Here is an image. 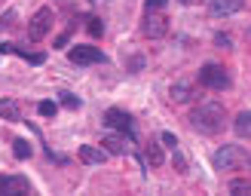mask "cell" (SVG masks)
Masks as SVG:
<instances>
[{
	"label": "cell",
	"mask_w": 251,
	"mask_h": 196,
	"mask_svg": "<svg viewBox=\"0 0 251 196\" xmlns=\"http://www.w3.org/2000/svg\"><path fill=\"white\" fill-rule=\"evenodd\" d=\"M196 80H199V86H205V89H215V92L230 89V74H227V68H224V65H215V61H208V65L199 68Z\"/></svg>",
	"instance_id": "3957f363"
},
{
	"label": "cell",
	"mask_w": 251,
	"mask_h": 196,
	"mask_svg": "<svg viewBox=\"0 0 251 196\" xmlns=\"http://www.w3.org/2000/svg\"><path fill=\"white\" fill-rule=\"evenodd\" d=\"M144 156H147V163H150V166H162V150H159V144L150 141V144L144 147Z\"/></svg>",
	"instance_id": "9a60e30c"
},
{
	"label": "cell",
	"mask_w": 251,
	"mask_h": 196,
	"mask_svg": "<svg viewBox=\"0 0 251 196\" xmlns=\"http://www.w3.org/2000/svg\"><path fill=\"white\" fill-rule=\"evenodd\" d=\"M58 101L65 104L68 110H77V107H80V98H77V95H71V92H58Z\"/></svg>",
	"instance_id": "ffe728a7"
},
{
	"label": "cell",
	"mask_w": 251,
	"mask_h": 196,
	"mask_svg": "<svg viewBox=\"0 0 251 196\" xmlns=\"http://www.w3.org/2000/svg\"><path fill=\"white\" fill-rule=\"evenodd\" d=\"M245 6V0H208V12L211 16H236Z\"/></svg>",
	"instance_id": "30bf717a"
},
{
	"label": "cell",
	"mask_w": 251,
	"mask_h": 196,
	"mask_svg": "<svg viewBox=\"0 0 251 196\" xmlns=\"http://www.w3.org/2000/svg\"><path fill=\"white\" fill-rule=\"evenodd\" d=\"M37 110H40V117H55L58 104L55 101H40V104H37Z\"/></svg>",
	"instance_id": "44dd1931"
},
{
	"label": "cell",
	"mask_w": 251,
	"mask_h": 196,
	"mask_svg": "<svg viewBox=\"0 0 251 196\" xmlns=\"http://www.w3.org/2000/svg\"><path fill=\"white\" fill-rule=\"evenodd\" d=\"M224 122H227V110H224L221 101H202L190 114V126L202 135H218L224 129Z\"/></svg>",
	"instance_id": "6da1fadb"
},
{
	"label": "cell",
	"mask_w": 251,
	"mask_h": 196,
	"mask_svg": "<svg viewBox=\"0 0 251 196\" xmlns=\"http://www.w3.org/2000/svg\"><path fill=\"white\" fill-rule=\"evenodd\" d=\"M86 22H89V24H86V31H89L92 37H101V34H104V22L98 19V16H89Z\"/></svg>",
	"instance_id": "d6986e66"
},
{
	"label": "cell",
	"mask_w": 251,
	"mask_h": 196,
	"mask_svg": "<svg viewBox=\"0 0 251 196\" xmlns=\"http://www.w3.org/2000/svg\"><path fill=\"white\" fill-rule=\"evenodd\" d=\"M101 147L110 156H126V153H132V138L123 135V132H110V135L101 138Z\"/></svg>",
	"instance_id": "9c48e42d"
},
{
	"label": "cell",
	"mask_w": 251,
	"mask_h": 196,
	"mask_svg": "<svg viewBox=\"0 0 251 196\" xmlns=\"http://www.w3.org/2000/svg\"><path fill=\"white\" fill-rule=\"evenodd\" d=\"M0 193L3 196H28L31 181L25 175H0Z\"/></svg>",
	"instance_id": "52a82bcc"
},
{
	"label": "cell",
	"mask_w": 251,
	"mask_h": 196,
	"mask_svg": "<svg viewBox=\"0 0 251 196\" xmlns=\"http://www.w3.org/2000/svg\"><path fill=\"white\" fill-rule=\"evenodd\" d=\"M0 120L22 122V107H19V101H12V98H0Z\"/></svg>",
	"instance_id": "4fadbf2b"
},
{
	"label": "cell",
	"mask_w": 251,
	"mask_h": 196,
	"mask_svg": "<svg viewBox=\"0 0 251 196\" xmlns=\"http://www.w3.org/2000/svg\"><path fill=\"white\" fill-rule=\"evenodd\" d=\"M169 98H172L175 104H187V101L193 98V80H178V83H172Z\"/></svg>",
	"instance_id": "8fae6325"
},
{
	"label": "cell",
	"mask_w": 251,
	"mask_h": 196,
	"mask_svg": "<svg viewBox=\"0 0 251 196\" xmlns=\"http://www.w3.org/2000/svg\"><path fill=\"white\" fill-rule=\"evenodd\" d=\"M227 190H230L233 196H245V193H251V181H230Z\"/></svg>",
	"instance_id": "ac0fdd59"
},
{
	"label": "cell",
	"mask_w": 251,
	"mask_h": 196,
	"mask_svg": "<svg viewBox=\"0 0 251 196\" xmlns=\"http://www.w3.org/2000/svg\"><path fill=\"white\" fill-rule=\"evenodd\" d=\"M12 153H16V159H28L31 156V144L25 138H16V141H12Z\"/></svg>",
	"instance_id": "2e32d148"
},
{
	"label": "cell",
	"mask_w": 251,
	"mask_h": 196,
	"mask_svg": "<svg viewBox=\"0 0 251 196\" xmlns=\"http://www.w3.org/2000/svg\"><path fill=\"white\" fill-rule=\"evenodd\" d=\"M175 166H178V172H187V163H184V156L178 153V147H175Z\"/></svg>",
	"instance_id": "d4e9b609"
},
{
	"label": "cell",
	"mask_w": 251,
	"mask_h": 196,
	"mask_svg": "<svg viewBox=\"0 0 251 196\" xmlns=\"http://www.w3.org/2000/svg\"><path fill=\"white\" fill-rule=\"evenodd\" d=\"M144 6L147 9H162V6H166V0H144Z\"/></svg>",
	"instance_id": "4316f807"
},
{
	"label": "cell",
	"mask_w": 251,
	"mask_h": 196,
	"mask_svg": "<svg viewBox=\"0 0 251 196\" xmlns=\"http://www.w3.org/2000/svg\"><path fill=\"white\" fill-rule=\"evenodd\" d=\"M52 22H55V12L49 9V6L37 9V12H34V19L28 22V40H31V43H40L43 37L52 31Z\"/></svg>",
	"instance_id": "277c9868"
},
{
	"label": "cell",
	"mask_w": 251,
	"mask_h": 196,
	"mask_svg": "<svg viewBox=\"0 0 251 196\" xmlns=\"http://www.w3.org/2000/svg\"><path fill=\"white\" fill-rule=\"evenodd\" d=\"M80 159L86 166H101L107 159V150H104V147H95V144H83L80 147Z\"/></svg>",
	"instance_id": "7c38bea8"
},
{
	"label": "cell",
	"mask_w": 251,
	"mask_h": 196,
	"mask_svg": "<svg viewBox=\"0 0 251 196\" xmlns=\"http://www.w3.org/2000/svg\"><path fill=\"white\" fill-rule=\"evenodd\" d=\"M141 34L150 37V40H159V37H166V34H169V19L159 16L156 9H147V16H144V22H141Z\"/></svg>",
	"instance_id": "5b68a950"
},
{
	"label": "cell",
	"mask_w": 251,
	"mask_h": 196,
	"mask_svg": "<svg viewBox=\"0 0 251 196\" xmlns=\"http://www.w3.org/2000/svg\"><path fill=\"white\" fill-rule=\"evenodd\" d=\"M159 138H162V144H166V147H172V150H175V147H178V138H175L172 132H162Z\"/></svg>",
	"instance_id": "603a6c76"
},
{
	"label": "cell",
	"mask_w": 251,
	"mask_h": 196,
	"mask_svg": "<svg viewBox=\"0 0 251 196\" xmlns=\"http://www.w3.org/2000/svg\"><path fill=\"white\" fill-rule=\"evenodd\" d=\"M68 40H71V28H68L65 34H58V37H55V46H68Z\"/></svg>",
	"instance_id": "484cf974"
},
{
	"label": "cell",
	"mask_w": 251,
	"mask_h": 196,
	"mask_svg": "<svg viewBox=\"0 0 251 196\" xmlns=\"http://www.w3.org/2000/svg\"><path fill=\"white\" fill-rule=\"evenodd\" d=\"M12 22H16V12H12V9H9V12H6V16H3V19H0V31H9V28H12Z\"/></svg>",
	"instance_id": "7402d4cb"
},
{
	"label": "cell",
	"mask_w": 251,
	"mask_h": 196,
	"mask_svg": "<svg viewBox=\"0 0 251 196\" xmlns=\"http://www.w3.org/2000/svg\"><path fill=\"white\" fill-rule=\"evenodd\" d=\"M233 129H236L239 138H251V110H242V114L233 120Z\"/></svg>",
	"instance_id": "5bb4252c"
},
{
	"label": "cell",
	"mask_w": 251,
	"mask_h": 196,
	"mask_svg": "<svg viewBox=\"0 0 251 196\" xmlns=\"http://www.w3.org/2000/svg\"><path fill=\"white\" fill-rule=\"evenodd\" d=\"M215 43H218L221 49H230V46H233V40H230L227 34H215Z\"/></svg>",
	"instance_id": "cb8c5ba5"
},
{
	"label": "cell",
	"mask_w": 251,
	"mask_h": 196,
	"mask_svg": "<svg viewBox=\"0 0 251 196\" xmlns=\"http://www.w3.org/2000/svg\"><path fill=\"white\" fill-rule=\"evenodd\" d=\"M68 58L74 65H104V52L98 46H74Z\"/></svg>",
	"instance_id": "ba28073f"
},
{
	"label": "cell",
	"mask_w": 251,
	"mask_h": 196,
	"mask_svg": "<svg viewBox=\"0 0 251 196\" xmlns=\"http://www.w3.org/2000/svg\"><path fill=\"white\" fill-rule=\"evenodd\" d=\"M12 52H19L25 61H31V65H43V61H46L43 52H28V49H19V46H12Z\"/></svg>",
	"instance_id": "e0dca14e"
},
{
	"label": "cell",
	"mask_w": 251,
	"mask_h": 196,
	"mask_svg": "<svg viewBox=\"0 0 251 196\" xmlns=\"http://www.w3.org/2000/svg\"><path fill=\"white\" fill-rule=\"evenodd\" d=\"M178 3H184V6H187V3H193V0H178Z\"/></svg>",
	"instance_id": "83f0119b"
},
{
	"label": "cell",
	"mask_w": 251,
	"mask_h": 196,
	"mask_svg": "<svg viewBox=\"0 0 251 196\" xmlns=\"http://www.w3.org/2000/svg\"><path fill=\"white\" fill-rule=\"evenodd\" d=\"M211 166L218 172H230V169H245L248 166V150L239 144H224L221 150L211 156Z\"/></svg>",
	"instance_id": "7a4b0ae2"
},
{
	"label": "cell",
	"mask_w": 251,
	"mask_h": 196,
	"mask_svg": "<svg viewBox=\"0 0 251 196\" xmlns=\"http://www.w3.org/2000/svg\"><path fill=\"white\" fill-rule=\"evenodd\" d=\"M104 126H107V129H114V132L129 135V138L135 141V122H132V117L126 114V110H120V107H110L107 114H104Z\"/></svg>",
	"instance_id": "8992f818"
}]
</instances>
